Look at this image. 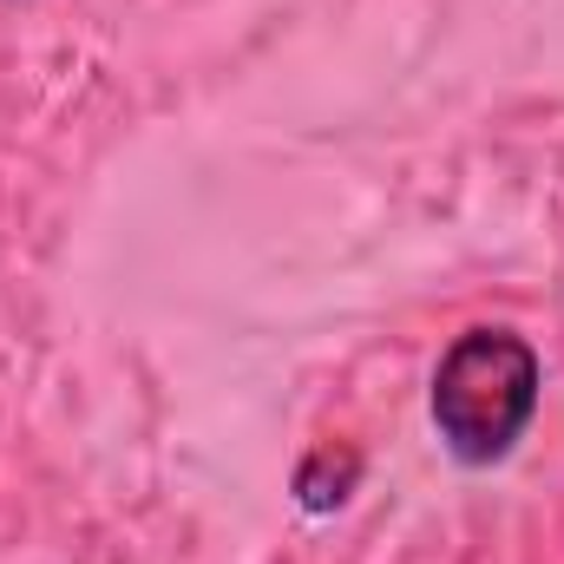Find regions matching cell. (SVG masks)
<instances>
[{
  "instance_id": "obj_1",
  "label": "cell",
  "mask_w": 564,
  "mask_h": 564,
  "mask_svg": "<svg viewBox=\"0 0 564 564\" xmlns=\"http://www.w3.org/2000/svg\"><path fill=\"white\" fill-rule=\"evenodd\" d=\"M539 414V355L512 328H466L433 375V426L453 459L492 466Z\"/></svg>"
}]
</instances>
